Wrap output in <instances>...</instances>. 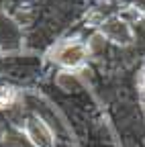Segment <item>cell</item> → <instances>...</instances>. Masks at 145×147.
Instances as JSON below:
<instances>
[{
  "mask_svg": "<svg viewBox=\"0 0 145 147\" xmlns=\"http://www.w3.org/2000/svg\"><path fill=\"white\" fill-rule=\"evenodd\" d=\"M100 33L106 37L108 41H113L117 45H131L133 43V29L131 25L123 21L121 16H108L106 21L100 25Z\"/></svg>",
  "mask_w": 145,
  "mask_h": 147,
  "instance_id": "cell-2",
  "label": "cell"
},
{
  "mask_svg": "<svg viewBox=\"0 0 145 147\" xmlns=\"http://www.w3.org/2000/svg\"><path fill=\"white\" fill-rule=\"evenodd\" d=\"M25 133L35 147H53V133L41 119H29L25 123Z\"/></svg>",
  "mask_w": 145,
  "mask_h": 147,
  "instance_id": "cell-3",
  "label": "cell"
},
{
  "mask_svg": "<svg viewBox=\"0 0 145 147\" xmlns=\"http://www.w3.org/2000/svg\"><path fill=\"white\" fill-rule=\"evenodd\" d=\"M143 82H145V71H143Z\"/></svg>",
  "mask_w": 145,
  "mask_h": 147,
  "instance_id": "cell-5",
  "label": "cell"
},
{
  "mask_svg": "<svg viewBox=\"0 0 145 147\" xmlns=\"http://www.w3.org/2000/svg\"><path fill=\"white\" fill-rule=\"evenodd\" d=\"M88 57V47L80 41H63L51 51V59L63 67H78Z\"/></svg>",
  "mask_w": 145,
  "mask_h": 147,
  "instance_id": "cell-1",
  "label": "cell"
},
{
  "mask_svg": "<svg viewBox=\"0 0 145 147\" xmlns=\"http://www.w3.org/2000/svg\"><path fill=\"white\" fill-rule=\"evenodd\" d=\"M16 98V90L12 86H6V84H0V106H8L12 104Z\"/></svg>",
  "mask_w": 145,
  "mask_h": 147,
  "instance_id": "cell-4",
  "label": "cell"
}]
</instances>
